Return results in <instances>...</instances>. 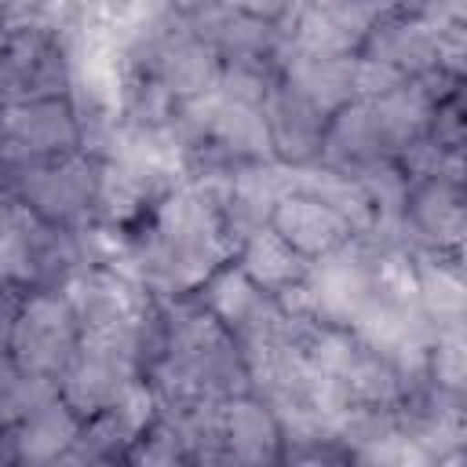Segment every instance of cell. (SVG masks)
<instances>
[{"instance_id":"obj_1","label":"cell","mask_w":467,"mask_h":467,"mask_svg":"<svg viewBox=\"0 0 467 467\" xmlns=\"http://www.w3.org/2000/svg\"><path fill=\"white\" fill-rule=\"evenodd\" d=\"M99 164L88 153H69L58 161L29 164L11 171V197L26 204L40 223L77 230L88 223L95 212V193H99Z\"/></svg>"},{"instance_id":"obj_2","label":"cell","mask_w":467,"mask_h":467,"mask_svg":"<svg viewBox=\"0 0 467 467\" xmlns=\"http://www.w3.org/2000/svg\"><path fill=\"white\" fill-rule=\"evenodd\" d=\"M77 347H80V321L58 288H33L29 296H22L7 347V358L18 368L58 383L66 365L77 358Z\"/></svg>"},{"instance_id":"obj_3","label":"cell","mask_w":467,"mask_h":467,"mask_svg":"<svg viewBox=\"0 0 467 467\" xmlns=\"http://www.w3.org/2000/svg\"><path fill=\"white\" fill-rule=\"evenodd\" d=\"M80 150V124L66 95L51 99H18L0 106V153L7 179L18 168L58 161Z\"/></svg>"},{"instance_id":"obj_4","label":"cell","mask_w":467,"mask_h":467,"mask_svg":"<svg viewBox=\"0 0 467 467\" xmlns=\"http://www.w3.org/2000/svg\"><path fill=\"white\" fill-rule=\"evenodd\" d=\"M139 376H142V361L135 354L95 347V343H80L77 358L58 376V398L80 420H91V416L106 412L120 398V390Z\"/></svg>"},{"instance_id":"obj_5","label":"cell","mask_w":467,"mask_h":467,"mask_svg":"<svg viewBox=\"0 0 467 467\" xmlns=\"http://www.w3.org/2000/svg\"><path fill=\"white\" fill-rule=\"evenodd\" d=\"M379 7L368 4H314L292 11L288 47L310 58H354L365 44Z\"/></svg>"},{"instance_id":"obj_6","label":"cell","mask_w":467,"mask_h":467,"mask_svg":"<svg viewBox=\"0 0 467 467\" xmlns=\"http://www.w3.org/2000/svg\"><path fill=\"white\" fill-rule=\"evenodd\" d=\"M263 117H266V128H270L274 161H281L288 168L317 164L328 117H321L314 106H306L299 95H292L281 80L263 99Z\"/></svg>"},{"instance_id":"obj_7","label":"cell","mask_w":467,"mask_h":467,"mask_svg":"<svg viewBox=\"0 0 467 467\" xmlns=\"http://www.w3.org/2000/svg\"><path fill=\"white\" fill-rule=\"evenodd\" d=\"M270 226L306 263H314V259L343 248L354 237V230L328 204H321L317 197L299 193V190L288 193L285 201H277V208L270 212Z\"/></svg>"},{"instance_id":"obj_8","label":"cell","mask_w":467,"mask_h":467,"mask_svg":"<svg viewBox=\"0 0 467 467\" xmlns=\"http://www.w3.org/2000/svg\"><path fill=\"white\" fill-rule=\"evenodd\" d=\"M219 412H223V438L237 467H281L285 441L277 416L255 394L226 398Z\"/></svg>"},{"instance_id":"obj_9","label":"cell","mask_w":467,"mask_h":467,"mask_svg":"<svg viewBox=\"0 0 467 467\" xmlns=\"http://www.w3.org/2000/svg\"><path fill=\"white\" fill-rule=\"evenodd\" d=\"M401 230L412 234L427 252L438 248H456L463 237V204L460 190L445 179H427L412 182L409 204L401 215Z\"/></svg>"},{"instance_id":"obj_10","label":"cell","mask_w":467,"mask_h":467,"mask_svg":"<svg viewBox=\"0 0 467 467\" xmlns=\"http://www.w3.org/2000/svg\"><path fill=\"white\" fill-rule=\"evenodd\" d=\"M204 146H212L215 157H223L234 168L274 161V146H270V128H266V117H263V106H244V102L219 99L215 113L208 120V131H204Z\"/></svg>"},{"instance_id":"obj_11","label":"cell","mask_w":467,"mask_h":467,"mask_svg":"<svg viewBox=\"0 0 467 467\" xmlns=\"http://www.w3.org/2000/svg\"><path fill=\"white\" fill-rule=\"evenodd\" d=\"M354 58L288 55L281 66V84L292 95H299L306 106H314L321 117H332L336 109L354 102Z\"/></svg>"},{"instance_id":"obj_12","label":"cell","mask_w":467,"mask_h":467,"mask_svg":"<svg viewBox=\"0 0 467 467\" xmlns=\"http://www.w3.org/2000/svg\"><path fill=\"white\" fill-rule=\"evenodd\" d=\"M80 427H84V420L62 398H55V401L40 405L36 412H29L18 427H11L7 445H11L15 463H22V467L26 463H51L73 449Z\"/></svg>"},{"instance_id":"obj_13","label":"cell","mask_w":467,"mask_h":467,"mask_svg":"<svg viewBox=\"0 0 467 467\" xmlns=\"http://www.w3.org/2000/svg\"><path fill=\"white\" fill-rule=\"evenodd\" d=\"M237 270L263 292V296H277L281 288L296 285L306 274V259H299L277 234L274 226H259L252 230L237 248Z\"/></svg>"},{"instance_id":"obj_14","label":"cell","mask_w":467,"mask_h":467,"mask_svg":"<svg viewBox=\"0 0 467 467\" xmlns=\"http://www.w3.org/2000/svg\"><path fill=\"white\" fill-rule=\"evenodd\" d=\"M412 259H416V303H420L423 317L434 325V332L460 328L463 306H467L460 274L452 266L438 263L431 252H412Z\"/></svg>"},{"instance_id":"obj_15","label":"cell","mask_w":467,"mask_h":467,"mask_svg":"<svg viewBox=\"0 0 467 467\" xmlns=\"http://www.w3.org/2000/svg\"><path fill=\"white\" fill-rule=\"evenodd\" d=\"M270 296H263L234 263H223L204 285H201V306L230 332V336H237V332H244L248 325H252V317L263 310V303H266Z\"/></svg>"},{"instance_id":"obj_16","label":"cell","mask_w":467,"mask_h":467,"mask_svg":"<svg viewBox=\"0 0 467 467\" xmlns=\"http://www.w3.org/2000/svg\"><path fill=\"white\" fill-rule=\"evenodd\" d=\"M58 398V383L18 368L11 358L0 361V431L18 427L29 412Z\"/></svg>"},{"instance_id":"obj_17","label":"cell","mask_w":467,"mask_h":467,"mask_svg":"<svg viewBox=\"0 0 467 467\" xmlns=\"http://www.w3.org/2000/svg\"><path fill=\"white\" fill-rule=\"evenodd\" d=\"M467 376V350H463V325L434 332V343L427 350V379L431 387L445 394H460Z\"/></svg>"},{"instance_id":"obj_18","label":"cell","mask_w":467,"mask_h":467,"mask_svg":"<svg viewBox=\"0 0 467 467\" xmlns=\"http://www.w3.org/2000/svg\"><path fill=\"white\" fill-rule=\"evenodd\" d=\"M18 303H22V296L11 285H0V361L7 358V347H11V325L18 314Z\"/></svg>"}]
</instances>
